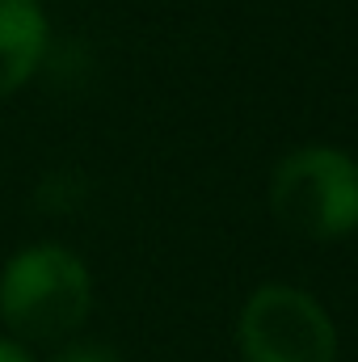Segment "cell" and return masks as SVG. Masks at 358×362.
Segmentation results:
<instances>
[{
  "label": "cell",
  "mask_w": 358,
  "mask_h": 362,
  "mask_svg": "<svg viewBox=\"0 0 358 362\" xmlns=\"http://www.w3.org/2000/svg\"><path fill=\"white\" fill-rule=\"evenodd\" d=\"M0 362H34V358H30V350H25L21 341H13V337H0Z\"/></svg>",
  "instance_id": "obj_7"
},
{
  "label": "cell",
  "mask_w": 358,
  "mask_h": 362,
  "mask_svg": "<svg viewBox=\"0 0 358 362\" xmlns=\"http://www.w3.org/2000/svg\"><path fill=\"white\" fill-rule=\"evenodd\" d=\"M236 341L245 362H333L337 329L329 312L299 286H258L236 320Z\"/></svg>",
  "instance_id": "obj_3"
},
{
  "label": "cell",
  "mask_w": 358,
  "mask_h": 362,
  "mask_svg": "<svg viewBox=\"0 0 358 362\" xmlns=\"http://www.w3.org/2000/svg\"><path fill=\"white\" fill-rule=\"evenodd\" d=\"M47 55V17L38 0H0V101L17 93Z\"/></svg>",
  "instance_id": "obj_4"
},
{
  "label": "cell",
  "mask_w": 358,
  "mask_h": 362,
  "mask_svg": "<svg viewBox=\"0 0 358 362\" xmlns=\"http://www.w3.org/2000/svg\"><path fill=\"white\" fill-rule=\"evenodd\" d=\"M51 362H122V354L105 341H68L55 350Z\"/></svg>",
  "instance_id": "obj_6"
},
{
  "label": "cell",
  "mask_w": 358,
  "mask_h": 362,
  "mask_svg": "<svg viewBox=\"0 0 358 362\" xmlns=\"http://www.w3.org/2000/svg\"><path fill=\"white\" fill-rule=\"evenodd\" d=\"M270 211L291 236L346 240L358 232V160L329 144L287 152L270 177Z\"/></svg>",
  "instance_id": "obj_2"
},
{
  "label": "cell",
  "mask_w": 358,
  "mask_h": 362,
  "mask_svg": "<svg viewBox=\"0 0 358 362\" xmlns=\"http://www.w3.org/2000/svg\"><path fill=\"white\" fill-rule=\"evenodd\" d=\"M81 198H85V181L64 169V173H51V177L42 181V189H38V211L64 215V211H76Z\"/></svg>",
  "instance_id": "obj_5"
},
{
  "label": "cell",
  "mask_w": 358,
  "mask_h": 362,
  "mask_svg": "<svg viewBox=\"0 0 358 362\" xmlns=\"http://www.w3.org/2000/svg\"><path fill=\"white\" fill-rule=\"evenodd\" d=\"M93 308L89 266L64 245H30L0 270V320L13 341H64Z\"/></svg>",
  "instance_id": "obj_1"
}]
</instances>
